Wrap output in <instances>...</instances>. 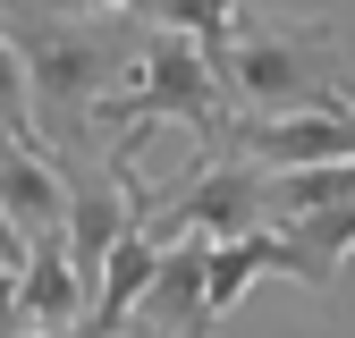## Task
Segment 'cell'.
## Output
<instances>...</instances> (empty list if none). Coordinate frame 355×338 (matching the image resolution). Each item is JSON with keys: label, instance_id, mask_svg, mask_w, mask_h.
<instances>
[{"label": "cell", "instance_id": "6da1fadb", "mask_svg": "<svg viewBox=\"0 0 355 338\" xmlns=\"http://www.w3.org/2000/svg\"><path fill=\"white\" fill-rule=\"evenodd\" d=\"M9 51L26 60V94H34V144L51 161H94L102 144V102L127 84L144 51V26L127 9H9L0 17Z\"/></svg>", "mask_w": 355, "mask_h": 338}, {"label": "cell", "instance_id": "7a4b0ae2", "mask_svg": "<svg viewBox=\"0 0 355 338\" xmlns=\"http://www.w3.org/2000/svg\"><path fill=\"white\" fill-rule=\"evenodd\" d=\"M211 76L237 118H304V110H355L347 102V60L322 17H271L237 9L229 42L211 51Z\"/></svg>", "mask_w": 355, "mask_h": 338}, {"label": "cell", "instance_id": "3957f363", "mask_svg": "<svg viewBox=\"0 0 355 338\" xmlns=\"http://www.w3.org/2000/svg\"><path fill=\"white\" fill-rule=\"evenodd\" d=\"M144 229H153V245H169V237H203V245L262 237L271 229V211H262V169H245V161H195V178L169 186Z\"/></svg>", "mask_w": 355, "mask_h": 338}, {"label": "cell", "instance_id": "277c9868", "mask_svg": "<svg viewBox=\"0 0 355 338\" xmlns=\"http://www.w3.org/2000/svg\"><path fill=\"white\" fill-rule=\"evenodd\" d=\"M229 161L262 178H296V169H347L355 161V110H304V118H237Z\"/></svg>", "mask_w": 355, "mask_h": 338}, {"label": "cell", "instance_id": "5b68a950", "mask_svg": "<svg viewBox=\"0 0 355 338\" xmlns=\"http://www.w3.org/2000/svg\"><path fill=\"white\" fill-rule=\"evenodd\" d=\"M0 229L26 254L42 237H68V178L34 136H0Z\"/></svg>", "mask_w": 355, "mask_h": 338}, {"label": "cell", "instance_id": "8992f818", "mask_svg": "<svg viewBox=\"0 0 355 338\" xmlns=\"http://www.w3.org/2000/svg\"><path fill=\"white\" fill-rule=\"evenodd\" d=\"M203 263H211L203 237H169V245H161V271H153V287H144V305H136L127 330H153V338H211Z\"/></svg>", "mask_w": 355, "mask_h": 338}, {"label": "cell", "instance_id": "52a82bcc", "mask_svg": "<svg viewBox=\"0 0 355 338\" xmlns=\"http://www.w3.org/2000/svg\"><path fill=\"white\" fill-rule=\"evenodd\" d=\"M271 245H279V271H288V279H304V287L330 305V296H338V271H347V254H355V203L271 229Z\"/></svg>", "mask_w": 355, "mask_h": 338}, {"label": "cell", "instance_id": "ba28073f", "mask_svg": "<svg viewBox=\"0 0 355 338\" xmlns=\"http://www.w3.org/2000/svg\"><path fill=\"white\" fill-rule=\"evenodd\" d=\"M26 321L34 330H85V321H94V287L76 279L68 237H42L26 254Z\"/></svg>", "mask_w": 355, "mask_h": 338}, {"label": "cell", "instance_id": "9c48e42d", "mask_svg": "<svg viewBox=\"0 0 355 338\" xmlns=\"http://www.w3.org/2000/svg\"><path fill=\"white\" fill-rule=\"evenodd\" d=\"M262 271H279L271 229H262V237H237V245H211V263H203V313H211V330L245 305V287H254Z\"/></svg>", "mask_w": 355, "mask_h": 338}, {"label": "cell", "instance_id": "30bf717a", "mask_svg": "<svg viewBox=\"0 0 355 338\" xmlns=\"http://www.w3.org/2000/svg\"><path fill=\"white\" fill-rule=\"evenodd\" d=\"M0 136H34V94H26V60L0 34Z\"/></svg>", "mask_w": 355, "mask_h": 338}, {"label": "cell", "instance_id": "8fae6325", "mask_svg": "<svg viewBox=\"0 0 355 338\" xmlns=\"http://www.w3.org/2000/svg\"><path fill=\"white\" fill-rule=\"evenodd\" d=\"M26 271H0V338H26Z\"/></svg>", "mask_w": 355, "mask_h": 338}, {"label": "cell", "instance_id": "7c38bea8", "mask_svg": "<svg viewBox=\"0 0 355 338\" xmlns=\"http://www.w3.org/2000/svg\"><path fill=\"white\" fill-rule=\"evenodd\" d=\"M26 338H85V330H26Z\"/></svg>", "mask_w": 355, "mask_h": 338}, {"label": "cell", "instance_id": "4fadbf2b", "mask_svg": "<svg viewBox=\"0 0 355 338\" xmlns=\"http://www.w3.org/2000/svg\"><path fill=\"white\" fill-rule=\"evenodd\" d=\"M127 338H153V330H127Z\"/></svg>", "mask_w": 355, "mask_h": 338}]
</instances>
